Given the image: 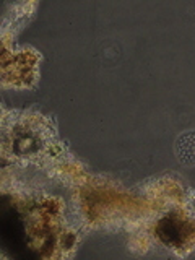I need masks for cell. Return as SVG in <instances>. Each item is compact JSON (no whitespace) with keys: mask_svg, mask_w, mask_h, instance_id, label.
Instances as JSON below:
<instances>
[{"mask_svg":"<svg viewBox=\"0 0 195 260\" xmlns=\"http://www.w3.org/2000/svg\"><path fill=\"white\" fill-rule=\"evenodd\" d=\"M174 154L182 166H195V130H187L176 138Z\"/></svg>","mask_w":195,"mask_h":260,"instance_id":"obj_1","label":"cell"}]
</instances>
